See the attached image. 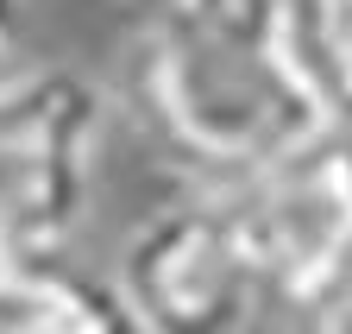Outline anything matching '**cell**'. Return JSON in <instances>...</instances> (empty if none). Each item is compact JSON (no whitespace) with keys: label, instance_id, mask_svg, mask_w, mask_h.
I'll list each match as a JSON object with an SVG mask.
<instances>
[{"label":"cell","instance_id":"7a4b0ae2","mask_svg":"<svg viewBox=\"0 0 352 334\" xmlns=\"http://www.w3.org/2000/svg\"><path fill=\"white\" fill-rule=\"evenodd\" d=\"M107 95L69 63L0 57V259L69 253L95 202Z\"/></svg>","mask_w":352,"mask_h":334},{"label":"cell","instance_id":"52a82bcc","mask_svg":"<svg viewBox=\"0 0 352 334\" xmlns=\"http://www.w3.org/2000/svg\"><path fill=\"white\" fill-rule=\"evenodd\" d=\"M308 334H352V290H340L321 315H308Z\"/></svg>","mask_w":352,"mask_h":334},{"label":"cell","instance_id":"8992f818","mask_svg":"<svg viewBox=\"0 0 352 334\" xmlns=\"http://www.w3.org/2000/svg\"><path fill=\"white\" fill-rule=\"evenodd\" d=\"M277 7L321 114L352 133V0H277Z\"/></svg>","mask_w":352,"mask_h":334},{"label":"cell","instance_id":"3957f363","mask_svg":"<svg viewBox=\"0 0 352 334\" xmlns=\"http://www.w3.org/2000/svg\"><path fill=\"white\" fill-rule=\"evenodd\" d=\"M107 278L145 334H252L271 309L239 208L220 183H189L139 215Z\"/></svg>","mask_w":352,"mask_h":334},{"label":"cell","instance_id":"277c9868","mask_svg":"<svg viewBox=\"0 0 352 334\" xmlns=\"http://www.w3.org/2000/svg\"><path fill=\"white\" fill-rule=\"evenodd\" d=\"M239 208L245 246L277 309L302 322L352 290V133L327 127L264 171L220 183Z\"/></svg>","mask_w":352,"mask_h":334},{"label":"cell","instance_id":"5b68a950","mask_svg":"<svg viewBox=\"0 0 352 334\" xmlns=\"http://www.w3.org/2000/svg\"><path fill=\"white\" fill-rule=\"evenodd\" d=\"M132 315L107 271L69 253L0 259V334H126Z\"/></svg>","mask_w":352,"mask_h":334},{"label":"cell","instance_id":"6da1fadb","mask_svg":"<svg viewBox=\"0 0 352 334\" xmlns=\"http://www.w3.org/2000/svg\"><path fill=\"white\" fill-rule=\"evenodd\" d=\"M126 101L151 152L195 183H239L333 127L277 0H145Z\"/></svg>","mask_w":352,"mask_h":334},{"label":"cell","instance_id":"ba28073f","mask_svg":"<svg viewBox=\"0 0 352 334\" xmlns=\"http://www.w3.org/2000/svg\"><path fill=\"white\" fill-rule=\"evenodd\" d=\"M126 334H145V328H139V322H132V328H126Z\"/></svg>","mask_w":352,"mask_h":334}]
</instances>
